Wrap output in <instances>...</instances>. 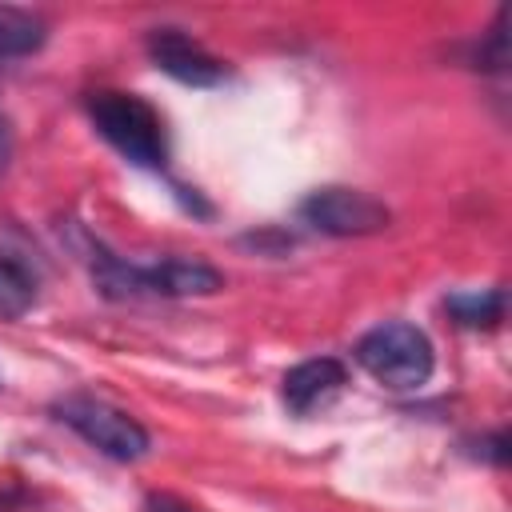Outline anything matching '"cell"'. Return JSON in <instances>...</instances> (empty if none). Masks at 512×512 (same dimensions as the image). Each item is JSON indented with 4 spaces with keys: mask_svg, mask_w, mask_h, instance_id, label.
Listing matches in <instances>:
<instances>
[{
    "mask_svg": "<svg viewBox=\"0 0 512 512\" xmlns=\"http://www.w3.org/2000/svg\"><path fill=\"white\" fill-rule=\"evenodd\" d=\"M88 116L96 132L132 164L140 168H168V140L156 108L132 92H92L88 96Z\"/></svg>",
    "mask_w": 512,
    "mask_h": 512,
    "instance_id": "1",
    "label": "cell"
},
{
    "mask_svg": "<svg viewBox=\"0 0 512 512\" xmlns=\"http://www.w3.org/2000/svg\"><path fill=\"white\" fill-rule=\"evenodd\" d=\"M356 364L384 388H396V392H408V388H420L428 384L432 376V340L408 324V320H384L376 328H368L356 348H352Z\"/></svg>",
    "mask_w": 512,
    "mask_h": 512,
    "instance_id": "2",
    "label": "cell"
},
{
    "mask_svg": "<svg viewBox=\"0 0 512 512\" xmlns=\"http://www.w3.org/2000/svg\"><path fill=\"white\" fill-rule=\"evenodd\" d=\"M52 412L80 440H88L96 452H104V456H112L120 464H132V460L148 456L152 440H148L144 424L136 416H128L124 408H112V404H104V400H96L88 392H72L64 400H56Z\"/></svg>",
    "mask_w": 512,
    "mask_h": 512,
    "instance_id": "3",
    "label": "cell"
},
{
    "mask_svg": "<svg viewBox=\"0 0 512 512\" xmlns=\"http://www.w3.org/2000/svg\"><path fill=\"white\" fill-rule=\"evenodd\" d=\"M300 220L324 236H376L392 224V212L384 200L360 192V188H344V184H328L316 188L300 200Z\"/></svg>",
    "mask_w": 512,
    "mask_h": 512,
    "instance_id": "4",
    "label": "cell"
},
{
    "mask_svg": "<svg viewBox=\"0 0 512 512\" xmlns=\"http://www.w3.org/2000/svg\"><path fill=\"white\" fill-rule=\"evenodd\" d=\"M148 56L164 76H172L188 88H212L224 80V64L212 52H204L192 36H184L180 28H152Z\"/></svg>",
    "mask_w": 512,
    "mask_h": 512,
    "instance_id": "5",
    "label": "cell"
},
{
    "mask_svg": "<svg viewBox=\"0 0 512 512\" xmlns=\"http://www.w3.org/2000/svg\"><path fill=\"white\" fill-rule=\"evenodd\" d=\"M344 380H348V368L336 356H316V360H304L284 372L280 396L296 416H308L312 408H324L344 388Z\"/></svg>",
    "mask_w": 512,
    "mask_h": 512,
    "instance_id": "6",
    "label": "cell"
},
{
    "mask_svg": "<svg viewBox=\"0 0 512 512\" xmlns=\"http://www.w3.org/2000/svg\"><path fill=\"white\" fill-rule=\"evenodd\" d=\"M224 288V272L204 264V260H156L144 264V296H168V300H184V296H212Z\"/></svg>",
    "mask_w": 512,
    "mask_h": 512,
    "instance_id": "7",
    "label": "cell"
},
{
    "mask_svg": "<svg viewBox=\"0 0 512 512\" xmlns=\"http://www.w3.org/2000/svg\"><path fill=\"white\" fill-rule=\"evenodd\" d=\"M84 244V260H88V272H92V284L104 300H132V296H144V264H128L120 260L116 252H108L100 240L92 236H80Z\"/></svg>",
    "mask_w": 512,
    "mask_h": 512,
    "instance_id": "8",
    "label": "cell"
},
{
    "mask_svg": "<svg viewBox=\"0 0 512 512\" xmlns=\"http://www.w3.org/2000/svg\"><path fill=\"white\" fill-rule=\"evenodd\" d=\"M44 40H48L44 16L0 4V56H32L44 48Z\"/></svg>",
    "mask_w": 512,
    "mask_h": 512,
    "instance_id": "9",
    "label": "cell"
},
{
    "mask_svg": "<svg viewBox=\"0 0 512 512\" xmlns=\"http://www.w3.org/2000/svg\"><path fill=\"white\" fill-rule=\"evenodd\" d=\"M444 308L460 328H496L504 320V288L452 292V296H444Z\"/></svg>",
    "mask_w": 512,
    "mask_h": 512,
    "instance_id": "10",
    "label": "cell"
},
{
    "mask_svg": "<svg viewBox=\"0 0 512 512\" xmlns=\"http://www.w3.org/2000/svg\"><path fill=\"white\" fill-rule=\"evenodd\" d=\"M32 304H36V280L16 260H0V316L20 320Z\"/></svg>",
    "mask_w": 512,
    "mask_h": 512,
    "instance_id": "11",
    "label": "cell"
},
{
    "mask_svg": "<svg viewBox=\"0 0 512 512\" xmlns=\"http://www.w3.org/2000/svg\"><path fill=\"white\" fill-rule=\"evenodd\" d=\"M504 20H508V12L496 16L488 40L476 48V68H492V72H500V68L508 64V32H504Z\"/></svg>",
    "mask_w": 512,
    "mask_h": 512,
    "instance_id": "12",
    "label": "cell"
},
{
    "mask_svg": "<svg viewBox=\"0 0 512 512\" xmlns=\"http://www.w3.org/2000/svg\"><path fill=\"white\" fill-rule=\"evenodd\" d=\"M240 244L260 248V252H284V248H292V236H284V232H248V236H240Z\"/></svg>",
    "mask_w": 512,
    "mask_h": 512,
    "instance_id": "13",
    "label": "cell"
},
{
    "mask_svg": "<svg viewBox=\"0 0 512 512\" xmlns=\"http://www.w3.org/2000/svg\"><path fill=\"white\" fill-rule=\"evenodd\" d=\"M144 512H200V508H192L188 500H180L172 492H148L144 496Z\"/></svg>",
    "mask_w": 512,
    "mask_h": 512,
    "instance_id": "14",
    "label": "cell"
},
{
    "mask_svg": "<svg viewBox=\"0 0 512 512\" xmlns=\"http://www.w3.org/2000/svg\"><path fill=\"white\" fill-rule=\"evenodd\" d=\"M24 508H28V492L16 484H4L0 488V512H24Z\"/></svg>",
    "mask_w": 512,
    "mask_h": 512,
    "instance_id": "15",
    "label": "cell"
},
{
    "mask_svg": "<svg viewBox=\"0 0 512 512\" xmlns=\"http://www.w3.org/2000/svg\"><path fill=\"white\" fill-rule=\"evenodd\" d=\"M0 156H4V120H0Z\"/></svg>",
    "mask_w": 512,
    "mask_h": 512,
    "instance_id": "16",
    "label": "cell"
}]
</instances>
